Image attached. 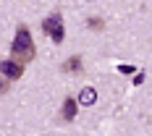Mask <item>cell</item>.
I'll return each mask as SVG.
<instances>
[{
	"instance_id": "6da1fadb",
	"label": "cell",
	"mask_w": 152,
	"mask_h": 136,
	"mask_svg": "<svg viewBox=\"0 0 152 136\" xmlns=\"http://www.w3.org/2000/svg\"><path fill=\"white\" fill-rule=\"evenodd\" d=\"M11 55H13L16 63H21V65H26L29 60H34V42H31V31L21 24L18 31H16L13 37V45H11Z\"/></svg>"
},
{
	"instance_id": "7a4b0ae2",
	"label": "cell",
	"mask_w": 152,
	"mask_h": 136,
	"mask_svg": "<svg viewBox=\"0 0 152 136\" xmlns=\"http://www.w3.org/2000/svg\"><path fill=\"white\" fill-rule=\"evenodd\" d=\"M42 31L53 37V42H55V45H61V42H63V37H66V29H63V18H61L58 13L47 16L45 21H42Z\"/></svg>"
},
{
	"instance_id": "3957f363",
	"label": "cell",
	"mask_w": 152,
	"mask_h": 136,
	"mask_svg": "<svg viewBox=\"0 0 152 136\" xmlns=\"http://www.w3.org/2000/svg\"><path fill=\"white\" fill-rule=\"evenodd\" d=\"M0 73L5 76V79H21L24 65H21V63H16L13 58H11V60H3V63H0Z\"/></svg>"
},
{
	"instance_id": "277c9868",
	"label": "cell",
	"mask_w": 152,
	"mask_h": 136,
	"mask_svg": "<svg viewBox=\"0 0 152 136\" xmlns=\"http://www.w3.org/2000/svg\"><path fill=\"white\" fill-rule=\"evenodd\" d=\"M79 102H81V105H94V102H97V92L92 89V87L81 89L79 92Z\"/></svg>"
},
{
	"instance_id": "5b68a950",
	"label": "cell",
	"mask_w": 152,
	"mask_h": 136,
	"mask_svg": "<svg viewBox=\"0 0 152 136\" xmlns=\"http://www.w3.org/2000/svg\"><path fill=\"white\" fill-rule=\"evenodd\" d=\"M76 105H79V102L71 100V97L63 102V121H74V118H76Z\"/></svg>"
},
{
	"instance_id": "8992f818",
	"label": "cell",
	"mask_w": 152,
	"mask_h": 136,
	"mask_svg": "<svg viewBox=\"0 0 152 136\" xmlns=\"http://www.w3.org/2000/svg\"><path fill=\"white\" fill-rule=\"evenodd\" d=\"M63 73H76L79 68H81V58L79 55H74V58H68V60H63Z\"/></svg>"
},
{
	"instance_id": "52a82bcc",
	"label": "cell",
	"mask_w": 152,
	"mask_h": 136,
	"mask_svg": "<svg viewBox=\"0 0 152 136\" xmlns=\"http://www.w3.org/2000/svg\"><path fill=\"white\" fill-rule=\"evenodd\" d=\"M102 26H105V21H102V18H97V16H92V18H89V29L100 31V29H102Z\"/></svg>"
},
{
	"instance_id": "ba28073f",
	"label": "cell",
	"mask_w": 152,
	"mask_h": 136,
	"mask_svg": "<svg viewBox=\"0 0 152 136\" xmlns=\"http://www.w3.org/2000/svg\"><path fill=\"white\" fill-rule=\"evenodd\" d=\"M3 92H8V81H5V76L0 79V94H3Z\"/></svg>"
},
{
	"instance_id": "9c48e42d",
	"label": "cell",
	"mask_w": 152,
	"mask_h": 136,
	"mask_svg": "<svg viewBox=\"0 0 152 136\" xmlns=\"http://www.w3.org/2000/svg\"><path fill=\"white\" fill-rule=\"evenodd\" d=\"M121 73H134V65H121Z\"/></svg>"
}]
</instances>
